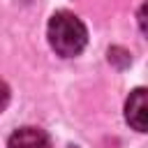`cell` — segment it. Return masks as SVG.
Listing matches in <instances>:
<instances>
[{"label":"cell","mask_w":148,"mask_h":148,"mask_svg":"<svg viewBox=\"0 0 148 148\" xmlns=\"http://www.w3.org/2000/svg\"><path fill=\"white\" fill-rule=\"evenodd\" d=\"M46 37H49V44L51 49L62 56V58H74L79 56L86 44H88V30L83 25V21L72 14V12H56L51 18H49V25H46Z\"/></svg>","instance_id":"6da1fadb"},{"label":"cell","mask_w":148,"mask_h":148,"mask_svg":"<svg viewBox=\"0 0 148 148\" xmlns=\"http://www.w3.org/2000/svg\"><path fill=\"white\" fill-rule=\"evenodd\" d=\"M7 148H53V146H51V139L44 130L28 125V127H18L9 136Z\"/></svg>","instance_id":"7a4b0ae2"},{"label":"cell","mask_w":148,"mask_h":148,"mask_svg":"<svg viewBox=\"0 0 148 148\" xmlns=\"http://www.w3.org/2000/svg\"><path fill=\"white\" fill-rule=\"evenodd\" d=\"M125 120L136 130L146 132V88H134L125 102Z\"/></svg>","instance_id":"3957f363"},{"label":"cell","mask_w":148,"mask_h":148,"mask_svg":"<svg viewBox=\"0 0 148 148\" xmlns=\"http://www.w3.org/2000/svg\"><path fill=\"white\" fill-rule=\"evenodd\" d=\"M7 104H9V86L0 79V111H5Z\"/></svg>","instance_id":"277c9868"}]
</instances>
